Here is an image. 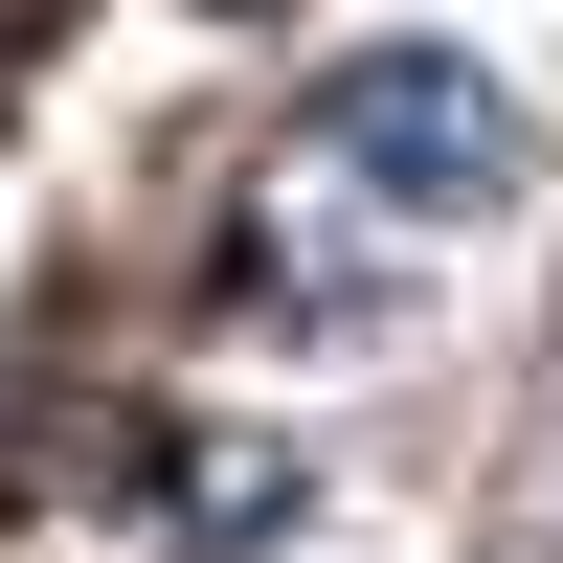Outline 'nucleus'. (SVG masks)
I'll use <instances>...</instances> for the list:
<instances>
[{"instance_id": "1", "label": "nucleus", "mask_w": 563, "mask_h": 563, "mask_svg": "<svg viewBox=\"0 0 563 563\" xmlns=\"http://www.w3.org/2000/svg\"><path fill=\"white\" fill-rule=\"evenodd\" d=\"M316 135H339L361 180H384V203H429V225H474V203H519V90H474L451 68V45H361L339 90H316Z\"/></svg>"}]
</instances>
